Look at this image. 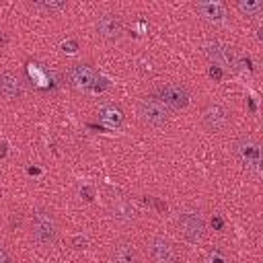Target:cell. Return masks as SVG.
I'll return each mask as SVG.
<instances>
[{"label": "cell", "mask_w": 263, "mask_h": 263, "mask_svg": "<svg viewBox=\"0 0 263 263\" xmlns=\"http://www.w3.org/2000/svg\"><path fill=\"white\" fill-rule=\"evenodd\" d=\"M236 8L245 16H257L263 10V2H259V0H240V2H236Z\"/></svg>", "instance_id": "9a60e30c"}, {"label": "cell", "mask_w": 263, "mask_h": 263, "mask_svg": "<svg viewBox=\"0 0 263 263\" xmlns=\"http://www.w3.org/2000/svg\"><path fill=\"white\" fill-rule=\"evenodd\" d=\"M27 72H29V78L35 82V86H39V88H45L47 86V74H45V70L39 64H29L27 66Z\"/></svg>", "instance_id": "5bb4252c"}, {"label": "cell", "mask_w": 263, "mask_h": 263, "mask_svg": "<svg viewBox=\"0 0 263 263\" xmlns=\"http://www.w3.org/2000/svg\"><path fill=\"white\" fill-rule=\"evenodd\" d=\"M31 232L33 238L41 245H51L58 236V226L49 210H37L31 218Z\"/></svg>", "instance_id": "6da1fadb"}, {"label": "cell", "mask_w": 263, "mask_h": 263, "mask_svg": "<svg viewBox=\"0 0 263 263\" xmlns=\"http://www.w3.org/2000/svg\"><path fill=\"white\" fill-rule=\"evenodd\" d=\"M205 55L216 64V66H230V68H236V55H234V49L226 43H220V41H214V43H208L205 45Z\"/></svg>", "instance_id": "52a82bcc"}, {"label": "cell", "mask_w": 263, "mask_h": 263, "mask_svg": "<svg viewBox=\"0 0 263 263\" xmlns=\"http://www.w3.org/2000/svg\"><path fill=\"white\" fill-rule=\"evenodd\" d=\"M97 31L101 37L105 39H117L123 31V23L117 14L113 12H107V14H101L99 21H97Z\"/></svg>", "instance_id": "9c48e42d"}, {"label": "cell", "mask_w": 263, "mask_h": 263, "mask_svg": "<svg viewBox=\"0 0 263 263\" xmlns=\"http://www.w3.org/2000/svg\"><path fill=\"white\" fill-rule=\"evenodd\" d=\"M150 257L154 263H173L175 261V247L166 238H152L150 242Z\"/></svg>", "instance_id": "30bf717a"}, {"label": "cell", "mask_w": 263, "mask_h": 263, "mask_svg": "<svg viewBox=\"0 0 263 263\" xmlns=\"http://www.w3.org/2000/svg\"><path fill=\"white\" fill-rule=\"evenodd\" d=\"M158 99L168 107V109H183L189 103V95L185 90V86L181 84H164L158 88Z\"/></svg>", "instance_id": "8992f818"}, {"label": "cell", "mask_w": 263, "mask_h": 263, "mask_svg": "<svg viewBox=\"0 0 263 263\" xmlns=\"http://www.w3.org/2000/svg\"><path fill=\"white\" fill-rule=\"evenodd\" d=\"M195 10H199L201 16H205L208 21H220L224 16V6L218 2H197Z\"/></svg>", "instance_id": "7c38bea8"}, {"label": "cell", "mask_w": 263, "mask_h": 263, "mask_svg": "<svg viewBox=\"0 0 263 263\" xmlns=\"http://www.w3.org/2000/svg\"><path fill=\"white\" fill-rule=\"evenodd\" d=\"M113 257H115L117 263H132L134 257H136V251H134L132 245H119V247H115Z\"/></svg>", "instance_id": "2e32d148"}, {"label": "cell", "mask_w": 263, "mask_h": 263, "mask_svg": "<svg viewBox=\"0 0 263 263\" xmlns=\"http://www.w3.org/2000/svg\"><path fill=\"white\" fill-rule=\"evenodd\" d=\"M76 47H78L76 41H66V43H62V49H64V51H70V53L76 51Z\"/></svg>", "instance_id": "ac0fdd59"}, {"label": "cell", "mask_w": 263, "mask_h": 263, "mask_svg": "<svg viewBox=\"0 0 263 263\" xmlns=\"http://www.w3.org/2000/svg\"><path fill=\"white\" fill-rule=\"evenodd\" d=\"M179 224V232L187 238V240H199L203 236V230H205V224L201 220L199 214L195 212H183L177 220Z\"/></svg>", "instance_id": "5b68a950"}, {"label": "cell", "mask_w": 263, "mask_h": 263, "mask_svg": "<svg viewBox=\"0 0 263 263\" xmlns=\"http://www.w3.org/2000/svg\"><path fill=\"white\" fill-rule=\"evenodd\" d=\"M99 117H101L103 123H107V125H111V127H117V125L121 123V119H123L121 111H119L115 105H105V107H101V109H99Z\"/></svg>", "instance_id": "4fadbf2b"}, {"label": "cell", "mask_w": 263, "mask_h": 263, "mask_svg": "<svg viewBox=\"0 0 263 263\" xmlns=\"http://www.w3.org/2000/svg\"><path fill=\"white\" fill-rule=\"evenodd\" d=\"M210 76H212L214 80H220V78H222V70H220L218 66H212V68H210Z\"/></svg>", "instance_id": "d6986e66"}, {"label": "cell", "mask_w": 263, "mask_h": 263, "mask_svg": "<svg viewBox=\"0 0 263 263\" xmlns=\"http://www.w3.org/2000/svg\"><path fill=\"white\" fill-rule=\"evenodd\" d=\"M68 80L74 88L78 90H90L97 86L99 82V74L92 66L88 64H74L70 70H68Z\"/></svg>", "instance_id": "3957f363"}, {"label": "cell", "mask_w": 263, "mask_h": 263, "mask_svg": "<svg viewBox=\"0 0 263 263\" xmlns=\"http://www.w3.org/2000/svg\"><path fill=\"white\" fill-rule=\"evenodd\" d=\"M234 150H236V156L240 158V162L245 166L259 171V166H261V146H259L257 140H253V138H240L236 142Z\"/></svg>", "instance_id": "277c9868"}, {"label": "cell", "mask_w": 263, "mask_h": 263, "mask_svg": "<svg viewBox=\"0 0 263 263\" xmlns=\"http://www.w3.org/2000/svg\"><path fill=\"white\" fill-rule=\"evenodd\" d=\"M0 95L4 99H18L23 95V86L16 74L12 72H4L0 74Z\"/></svg>", "instance_id": "8fae6325"}, {"label": "cell", "mask_w": 263, "mask_h": 263, "mask_svg": "<svg viewBox=\"0 0 263 263\" xmlns=\"http://www.w3.org/2000/svg\"><path fill=\"white\" fill-rule=\"evenodd\" d=\"M35 6L37 8H43V10H49V12H58V10H64L66 8V2H53V0H49V2H35Z\"/></svg>", "instance_id": "e0dca14e"}, {"label": "cell", "mask_w": 263, "mask_h": 263, "mask_svg": "<svg viewBox=\"0 0 263 263\" xmlns=\"http://www.w3.org/2000/svg\"><path fill=\"white\" fill-rule=\"evenodd\" d=\"M212 224H214L216 228H222V220H220V218H214V220H212Z\"/></svg>", "instance_id": "44dd1931"}, {"label": "cell", "mask_w": 263, "mask_h": 263, "mask_svg": "<svg viewBox=\"0 0 263 263\" xmlns=\"http://www.w3.org/2000/svg\"><path fill=\"white\" fill-rule=\"evenodd\" d=\"M138 113L142 117L144 123L148 125H164L168 121V115H171V109L158 99V97H146L140 101V107H138Z\"/></svg>", "instance_id": "7a4b0ae2"}, {"label": "cell", "mask_w": 263, "mask_h": 263, "mask_svg": "<svg viewBox=\"0 0 263 263\" xmlns=\"http://www.w3.org/2000/svg\"><path fill=\"white\" fill-rule=\"evenodd\" d=\"M201 119H203V125L210 129V132H222L226 125H228V115L224 111V107L220 105H208L203 111H201Z\"/></svg>", "instance_id": "ba28073f"}, {"label": "cell", "mask_w": 263, "mask_h": 263, "mask_svg": "<svg viewBox=\"0 0 263 263\" xmlns=\"http://www.w3.org/2000/svg\"><path fill=\"white\" fill-rule=\"evenodd\" d=\"M0 263H10V257L6 255V251H4V249H0Z\"/></svg>", "instance_id": "ffe728a7"}]
</instances>
